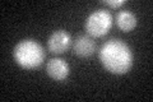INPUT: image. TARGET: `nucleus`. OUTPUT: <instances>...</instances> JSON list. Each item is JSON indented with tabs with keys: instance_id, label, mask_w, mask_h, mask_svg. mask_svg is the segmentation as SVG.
I'll use <instances>...</instances> for the list:
<instances>
[{
	"instance_id": "obj_1",
	"label": "nucleus",
	"mask_w": 153,
	"mask_h": 102,
	"mask_svg": "<svg viewBox=\"0 0 153 102\" xmlns=\"http://www.w3.org/2000/svg\"><path fill=\"white\" fill-rule=\"evenodd\" d=\"M100 61L107 71L123 75L133 66V52L124 41L112 38L102 45L100 50Z\"/></svg>"
},
{
	"instance_id": "obj_2",
	"label": "nucleus",
	"mask_w": 153,
	"mask_h": 102,
	"mask_svg": "<svg viewBox=\"0 0 153 102\" xmlns=\"http://www.w3.org/2000/svg\"><path fill=\"white\" fill-rule=\"evenodd\" d=\"M16 63L23 69L32 70L40 66L45 60V51L40 43L35 40H23L17 43L13 50Z\"/></svg>"
},
{
	"instance_id": "obj_3",
	"label": "nucleus",
	"mask_w": 153,
	"mask_h": 102,
	"mask_svg": "<svg viewBox=\"0 0 153 102\" xmlns=\"http://www.w3.org/2000/svg\"><path fill=\"white\" fill-rule=\"evenodd\" d=\"M112 17L105 9H97L89 14L85 19V31L92 37H102L111 30Z\"/></svg>"
},
{
	"instance_id": "obj_4",
	"label": "nucleus",
	"mask_w": 153,
	"mask_h": 102,
	"mask_svg": "<svg viewBox=\"0 0 153 102\" xmlns=\"http://www.w3.org/2000/svg\"><path fill=\"white\" fill-rule=\"evenodd\" d=\"M71 37L66 31L57 30L47 40V48L52 54H64L70 47Z\"/></svg>"
},
{
	"instance_id": "obj_5",
	"label": "nucleus",
	"mask_w": 153,
	"mask_h": 102,
	"mask_svg": "<svg viewBox=\"0 0 153 102\" xmlns=\"http://www.w3.org/2000/svg\"><path fill=\"white\" fill-rule=\"evenodd\" d=\"M46 71L50 78H52L54 80H57V82H61V80H65L69 77L70 68H69V64L64 59L52 57V59L47 61Z\"/></svg>"
},
{
	"instance_id": "obj_6",
	"label": "nucleus",
	"mask_w": 153,
	"mask_h": 102,
	"mask_svg": "<svg viewBox=\"0 0 153 102\" xmlns=\"http://www.w3.org/2000/svg\"><path fill=\"white\" fill-rule=\"evenodd\" d=\"M96 43L92 38L87 36L78 37L73 43V52L79 57H89L94 54Z\"/></svg>"
},
{
	"instance_id": "obj_7",
	"label": "nucleus",
	"mask_w": 153,
	"mask_h": 102,
	"mask_svg": "<svg viewBox=\"0 0 153 102\" xmlns=\"http://www.w3.org/2000/svg\"><path fill=\"white\" fill-rule=\"evenodd\" d=\"M116 24L123 32H130L138 24V19L135 14L129 10H121L116 16Z\"/></svg>"
},
{
	"instance_id": "obj_8",
	"label": "nucleus",
	"mask_w": 153,
	"mask_h": 102,
	"mask_svg": "<svg viewBox=\"0 0 153 102\" xmlns=\"http://www.w3.org/2000/svg\"><path fill=\"white\" fill-rule=\"evenodd\" d=\"M103 4H106V5L115 9V8H120L121 5H124L125 1H124V0H105Z\"/></svg>"
}]
</instances>
